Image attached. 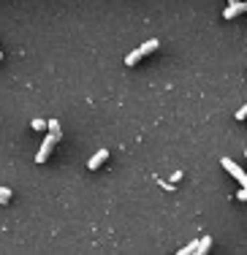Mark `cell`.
<instances>
[{"instance_id":"obj_12","label":"cell","mask_w":247,"mask_h":255,"mask_svg":"<svg viewBox=\"0 0 247 255\" xmlns=\"http://www.w3.org/2000/svg\"><path fill=\"white\" fill-rule=\"evenodd\" d=\"M237 120H247V103H245V106L237 112Z\"/></svg>"},{"instance_id":"obj_15","label":"cell","mask_w":247,"mask_h":255,"mask_svg":"<svg viewBox=\"0 0 247 255\" xmlns=\"http://www.w3.org/2000/svg\"><path fill=\"white\" fill-rule=\"evenodd\" d=\"M242 11H245V14H247V0H245V3H242Z\"/></svg>"},{"instance_id":"obj_16","label":"cell","mask_w":247,"mask_h":255,"mask_svg":"<svg viewBox=\"0 0 247 255\" xmlns=\"http://www.w3.org/2000/svg\"><path fill=\"white\" fill-rule=\"evenodd\" d=\"M228 3H239V0H228Z\"/></svg>"},{"instance_id":"obj_6","label":"cell","mask_w":247,"mask_h":255,"mask_svg":"<svg viewBox=\"0 0 247 255\" xmlns=\"http://www.w3.org/2000/svg\"><path fill=\"white\" fill-rule=\"evenodd\" d=\"M46 130H49L55 138L63 136V130H60V123H57V120H46Z\"/></svg>"},{"instance_id":"obj_2","label":"cell","mask_w":247,"mask_h":255,"mask_svg":"<svg viewBox=\"0 0 247 255\" xmlns=\"http://www.w3.org/2000/svg\"><path fill=\"white\" fill-rule=\"evenodd\" d=\"M220 166L226 168V171L231 174V177L237 179V182H239V185H242V187H247V171H245L242 166H239V163H234L231 157H223V160H220Z\"/></svg>"},{"instance_id":"obj_8","label":"cell","mask_w":247,"mask_h":255,"mask_svg":"<svg viewBox=\"0 0 247 255\" xmlns=\"http://www.w3.org/2000/svg\"><path fill=\"white\" fill-rule=\"evenodd\" d=\"M196 250H198V239H193V242H188V245L179 250V255H196Z\"/></svg>"},{"instance_id":"obj_9","label":"cell","mask_w":247,"mask_h":255,"mask_svg":"<svg viewBox=\"0 0 247 255\" xmlns=\"http://www.w3.org/2000/svg\"><path fill=\"white\" fill-rule=\"evenodd\" d=\"M8 201H11V190L0 185V204H8Z\"/></svg>"},{"instance_id":"obj_18","label":"cell","mask_w":247,"mask_h":255,"mask_svg":"<svg viewBox=\"0 0 247 255\" xmlns=\"http://www.w3.org/2000/svg\"><path fill=\"white\" fill-rule=\"evenodd\" d=\"M245 155H247V149H245Z\"/></svg>"},{"instance_id":"obj_17","label":"cell","mask_w":247,"mask_h":255,"mask_svg":"<svg viewBox=\"0 0 247 255\" xmlns=\"http://www.w3.org/2000/svg\"><path fill=\"white\" fill-rule=\"evenodd\" d=\"M0 60H3V49H0Z\"/></svg>"},{"instance_id":"obj_5","label":"cell","mask_w":247,"mask_h":255,"mask_svg":"<svg viewBox=\"0 0 247 255\" xmlns=\"http://www.w3.org/2000/svg\"><path fill=\"white\" fill-rule=\"evenodd\" d=\"M239 14H245V11H242V0H239V3H228L226 11H223V19H234V16H239Z\"/></svg>"},{"instance_id":"obj_7","label":"cell","mask_w":247,"mask_h":255,"mask_svg":"<svg viewBox=\"0 0 247 255\" xmlns=\"http://www.w3.org/2000/svg\"><path fill=\"white\" fill-rule=\"evenodd\" d=\"M209 247H212V236H204V239H198V255H204V253H207L209 250Z\"/></svg>"},{"instance_id":"obj_10","label":"cell","mask_w":247,"mask_h":255,"mask_svg":"<svg viewBox=\"0 0 247 255\" xmlns=\"http://www.w3.org/2000/svg\"><path fill=\"white\" fill-rule=\"evenodd\" d=\"M33 130H46V120H33Z\"/></svg>"},{"instance_id":"obj_13","label":"cell","mask_w":247,"mask_h":255,"mask_svg":"<svg viewBox=\"0 0 247 255\" xmlns=\"http://www.w3.org/2000/svg\"><path fill=\"white\" fill-rule=\"evenodd\" d=\"M237 198H239V201H247V187H242V190L237 193Z\"/></svg>"},{"instance_id":"obj_14","label":"cell","mask_w":247,"mask_h":255,"mask_svg":"<svg viewBox=\"0 0 247 255\" xmlns=\"http://www.w3.org/2000/svg\"><path fill=\"white\" fill-rule=\"evenodd\" d=\"M179 179H182V171H174V174H171V182H174V185H177Z\"/></svg>"},{"instance_id":"obj_1","label":"cell","mask_w":247,"mask_h":255,"mask_svg":"<svg viewBox=\"0 0 247 255\" xmlns=\"http://www.w3.org/2000/svg\"><path fill=\"white\" fill-rule=\"evenodd\" d=\"M158 46H160V44H158V38H152V41H144V44L138 46V49H133V52L128 54V57H125V65H136L138 60L144 57V54L155 52V49H158Z\"/></svg>"},{"instance_id":"obj_11","label":"cell","mask_w":247,"mask_h":255,"mask_svg":"<svg viewBox=\"0 0 247 255\" xmlns=\"http://www.w3.org/2000/svg\"><path fill=\"white\" fill-rule=\"evenodd\" d=\"M158 185L163 187V190H177V187H174V182H163L160 177H158Z\"/></svg>"},{"instance_id":"obj_3","label":"cell","mask_w":247,"mask_h":255,"mask_svg":"<svg viewBox=\"0 0 247 255\" xmlns=\"http://www.w3.org/2000/svg\"><path fill=\"white\" fill-rule=\"evenodd\" d=\"M57 141H60V138H55V136L49 133V136L41 141V149H38V155H35V163H46V160H49V155L55 152V144H57Z\"/></svg>"},{"instance_id":"obj_4","label":"cell","mask_w":247,"mask_h":255,"mask_svg":"<svg viewBox=\"0 0 247 255\" xmlns=\"http://www.w3.org/2000/svg\"><path fill=\"white\" fill-rule=\"evenodd\" d=\"M106 157H109V149H98V152H95V155L87 160V168H90V171H95V168H101V166L106 163Z\"/></svg>"}]
</instances>
